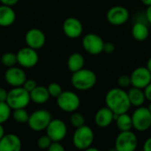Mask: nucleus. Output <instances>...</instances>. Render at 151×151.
Here are the masks:
<instances>
[{
  "label": "nucleus",
  "instance_id": "obj_1",
  "mask_svg": "<svg viewBox=\"0 0 151 151\" xmlns=\"http://www.w3.org/2000/svg\"><path fill=\"white\" fill-rule=\"evenodd\" d=\"M105 104L116 115L127 112L132 106L127 92L122 88H113L110 89L105 96Z\"/></svg>",
  "mask_w": 151,
  "mask_h": 151
},
{
  "label": "nucleus",
  "instance_id": "obj_2",
  "mask_svg": "<svg viewBox=\"0 0 151 151\" xmlns=\"http://www.w3.org/2000/svg\"><path fill=\"white\" fill-rule=\"evenodd\" d=\"M97 81L96 74L89 69L82 68L73 73L71 83L73 87L80 91H87L94 88Z\"/></svg>",
  "mask_w": 151,
  "mask_h": 151
},
{
  "label": "nucleus",
  "instance_id": "obj_3",
  "mask_svg": "<svg viewBox=\"0 0 151 151\" xmlns=\"http://www.w3.org/2000/svg\"><path fill=\"white\" fill-rule=\"evenodd\" d=\"M30 102L29 92H27L23 87H14L7 94L6 103L12 110L26 108Z\"/></svg>",
  "mask_w": 151,
  "mask_h": 151
},
{
  "label": "nucleus",
  "instance_id": "obj_4",
  "mask_svg": "<svg viewBox=\"0 0 151 151\" xmlns=\"http://www.w3.org/2000/svg\"><path fill=\"white\" fill-rule=\"evenodd\" d=\"M94 132L93 130L84 125L76 128L73 135V143L74 147L81 150H86L88 147L92 146L94 142Z\"/></svg>",
  "mask_w": 151,
  "mask_h": 151
},
{
  "label": "nucleus",
  "instance_id": "obj_5",
  "mask_svg": "<svg viewBox=\"0 0 151 151\" xmlns=\"http://www.w3.org/2000/svg\"><path fill=\"white\" fill-rule=\"evenodd\" d=\"M58 108L65 112L76 111L81 105V99L78 95L73 91H63L57 97Z\"/></svg>",
  "mask_w": 151,
  "mask_h": 151
},
{
  "label": "nucleus",
  "instance_id": "obj_6",
  "mask_svg": "<svg viewBox=\"0 0 151 151\" xmlns=\"http://www.w3.org/2000/svg\"><path fill=\"white\" fill-rule=\"evenodd\" d=\"M133 128L138 132H145L150 128L151 112L149 108L140 106L131 115Z\"/></svg>",
  "mask_w": 151,
  "mask_h": 151
},
{
  "label": "nucleus",
  "instance_id": "obj_7",
  "mask_svg": "<svg viewBox=\"0 0 151 151\" xmlns=\"http://www.w3.org/2000/svg\"><path fill=\"white\" fill-rule=\"evenodd\" d=\"M52 117L50 111L46 110H37L29 114L27 124L33 131L41 132L46 129Z\"/></svg>",
  "mask_w": 151,
  "mask_h": 151
},
{
  "label": "nucleus",
  "instance_id": "obj_8",
  "mask_svg": "<svg viewBox=\"0 0 151 151\" xmlns=\"http://www.w3.org/2000/svg\"><path fill=\"white\" fill-rule=\"evenodd\" d=\"M138 146V139L131 130L120 132L115 140V149L118 151H134Z\"/></svg>",
  "mask_w": 151,
  "mask_h": 151
},
{
  "label": "nucleus",
  "instance_id": "obj_9",
  "mask_svg": "<svg viewBox=\"0 0 151 151\" xmlns=\"http://www.w3.org/2000/svg\"><path fill=\"white\" fill-rule=\"evenodd\" d=\"M17 62L24 68H32L35 66L39 61V55L36 50L28 46L20 49L17 53Z\"/></svg>",
  "mask_w": 151,
  "mask_h": 151
},
{
  "label": "nucleus",
  "instance_id": "obj_10",
  "mask_svg": "<svg viewBox=\"0 0 151 151\" xmlns=\"http://www.w3.org/2000/svg\"><path fill=\"white\" fill-rule=\"evenodd\" d=\"M104 44L103 38L96 34H88L82 39V47L90 55L101 54L104 50Z\"/></svg>",
  "mask_w": 151,
  "mask_h": 151
},
{
  "label": "nucleus",
  "instance_id": "obj_11",
  "mask_svg": "<svg viewBox=\"0 0 151 151\" xmlns=\"http://www.w3.org/2000/svg\"><path fill=\"white\" fill-rule=\"evenodd\" d=\"M46 134L52 142H61L67 134V127L61 119H51L46 127Z\"/></svg>",
  "mask_w": 151,
  "mask_h": 151
},
{
  "label": "nucleus",
  "instance_id": "obj_12",
  "mask_svg": "<svg viewBox=\"0 0 151 151\" xmlns=\"http://www.w3.org/2000/svg\"><path fill=\"white\" fill-rule=\"evenodd\" d=\"M107 21L113 26H121L129 19L128 10L121 5H116L110 8L106 13Z\"/></svg>",
  "mask_w": 151,
  "mask_h": 151
},
{
  "label": "nucleus",
  "instance_id": "obj_13",
  "mask_svg": "<svg viewBox=\"0 0 151 151\" xmlns=\"http://www.w3.org/2000/svg\"><path fill=\"white\" fill-rule=\"evenodd\" d=\"M131 85L135 88H144L151 82V73L146 66H139L135 68L131 75Z\"/></svg>",
  "mask_w": 151,
  "mask_h": 151
},
{
  "label": "nucleus",
  "instance_id": "obj_14",
  "mask_svg": "<svg viewBox=\"0 0 151 151\" xmlns=\"http://www.w3.org/2000/svg\"><path fill=\"white\" fill-rule=\"evenodd\" d=\"M26 73L23 69L17 67V66H12L8 67L7 70L4 73V81L7 84H9L12 87H22L25 81L27 80Z\"/></svg>",
  "mask_w": 151,
  "mask_h": 151
},
{
  "label": "nucleus",
  "instance_id": "obj_15",
  "mask_svg": "<svg viewBox=\"0 0 151 151\" xmlns=\"http://www.w3.org/2000/svg\"><path fill=\"white\" fill-rule=\"evenodd\" d=\"M25 42L27 46L35 50H39L44 46L46 37L44 33L41 29L31 28L26 33Z\"/></svg>",
  "mask_w": 151,
  "mask_h": 151
},
{
  "label": "nucleus",
  "instance_id": "obj_16",
  "mask_svg": "<svg viewBox=\"0 0 151 151\" xmlns=\"http://www.w3.org/2000/svg\"><path fill=\"white\" fill-rule=\"evenodd\" d=\"M63 32L67 37L75 39L81 35L83 32V26L78 19L69 17L65 19L63 23Z\"/></svg>",
  "mask_w": 151,
  "mask_h": 151
},
{
  "label": "nucleus",
  "instance_id": "obj_17",
  "mask_svg": "<svg viewBox=\"0 0 151 151\" xmlns=\"http://www.w3.org/2000/svg\"><path fill=\"white\" fill-rule=\"evenodd\" d=\"M116 115L111 109H109L107 106L100 108L96 115H95V122L96 125L101 128H104L111 125V123L115 120Z\"/></svg>",
  "mask_w": 151,
  "mask_h": 151
},
{
  "label": "nucleus",
  "instance_id": "obj_18",
  "mask_svg": "<svg viewBox=\"0 0 151 151\" xmlns=\"http://www.w3.org/2000/svg\"><path fill=\"white\" fill-rule=\"evenodd\" d=\"M21 147L19 137L13 134H4L0 140V151H19Z\"/></svg>",
  "mask_w": 151,
  "mask_h": 151
},
{
  "label": "nucleus",
  "instance_id": "obj_19",
  "mask_svg": "<svg viewBox=\"0 0 151 151\" xmlns=\"http://www.w3.org/2000/svg\"><path fill=\"white\" fill-rule=\"evenodd\" d=\"M16 19V13L12 6L0 5V27H7L12 26Z\"/></svg>",
  "mask_w": 151,
  "mask_h": 151
},
{
  "label": "nucleus",
  "instance_id": "obj_20",
  "mask_svg": "<svg viewBox=\"0 0 151 151\" xmlns=\"http://www.w3.org/2000/svg\"><path fill=\"white\" fill-rule=\"evenodd\" d=\"M29 95L31 102L37 104H46L50 96L47 87L43 86H36L31 92H29Z\"/></svg>",
  "mask_w": 151,
  "mask_h": 151
},
{
  "label": "nucleus",
  "instance_id": "obj_21",
  "mask_svg": "<svg viewBox=\"0 0 151 151\" xmlns=\"http://www.w3.org/2000/svg\"><path fill=\"white\" fill-rule=\"evenodd\" d=\"M127 95L132 106L140 107L142 106L143 104L145 103L146 98L142 88H139L132 86V88H129V90L127 91Z\"/></svg>",
  "mask_w": 151,
  "mask_h": 151
},
{
  "label": "nucleus",
  "instance_id": "obj_22",
  "mask_svg": "<svg viewBox=\"0 0 151 151\" xmlns=\"http://www.w3.org/2000/svg\"><path fill=\"white\" fill-rule=\"evenodd\" d=\"M84 64H85L84 57L78 52H74L71 54L67 59V68L72 73L82 69L84 67Z\"/></svg>",
  "mask_w": 151,
  "mask_h": 151
},
{
  "label": "nucleus",
  "instance_id": "obj_23",
  "mask_svg": "<svg viewBox=\"0 0 151 151\" xmlns=\"http://www.w3.org/2000/svg\"><path fill=\"white\" fill-rule=\"evenodd\" d=\"M149 35L150 31L148 27L142 22H136L132 27V35L138 42L145 41L149 37Z\"/></svg>",
  "mask_w": 151,
  "mask_h": 151
},
{
  "label": "nucleus",
  "instance_id": "obj_24",
  "mask_svg": "<svg viewBox=\"0 0 151 151\" xmlns=\"http://www.w3.org/2000/svg\"><path fill=\"white\" fill-rule=\"evenodd\" d=\"M115 121H116V127H118L119 132L129 131L133 128L132 118L130 115L127 114V112L118 115L115 119Z\"/></svg>",
  "mask_w": 151,
  "mask_h": 151
},
{
  "label": "nucleus",
  "instance_id": "obj_25",
  "mask_svg": "<svg viewBox=\"0 0 151 151\" xmlns=\"http://www.w3.org/2000/svg\"><path fill=\"white\" fill-rule=\"evenodd\" d=\"M12 117L17 123L24 124L27 123L29 114L25 108H19L13 110V111L12 112Z\"/></svg>",
  "mask_w": 151,
  "mask_h": 151
},
{
  "label": "nucleus",
  "instance_id": "obj_26",
  "mask_svg": "<svg viewBox=\"0 0 151 151\" xmlns=\"http://www.w3.org/2000/svg\"><path fill=\"white\" fill-rule=\"evenodd\" d=\"M12 116V109L6 102H0V124L5 123Z\"/></svg>",
  "mask_w": 151,
  "mask_h": 151
},
{
  "label": "nucleus",
  "instance_id": "obj_27",
  "mask_svg": "<svg viewBox=\"0 0 151 151\" xmlns=\"http://www.w3.org/2000/svg\"><path fill=\"white\" fill-rule=\"evenodd\" d=\"M1 62L7 68L14 66L18 63L17 56H16V54H14L12 52H5L4 54H3V56L1 58Z\"/></svg>",
  "mask_w": 151,
  "mask_h": 151
},
{
  "label": "nucleus",
  "instance_id": "obj_28",
  "mask_svg": "<svg viewBox=\"0 0 151 151\" xmlns=\"http://www.w3.org/2000/svg\"><path fill=\"white\" fill-rule=\"evenodd\" d=\"M70 122L73 127L78 128L85 125V118L81 113L73 111L72 112V115L70 117Z\"/></svg>",
  "mask_w": 151,
  "mask_h": 151
},
{
  "label": "nucleus",
  "instance_id": "obj_29",
  "mask_svg": "<svg viewBox=\"0 0 151 151\" xmlns=\"http://www.w3.org/2000/svg\"><path fill=\"white\" fill-rule=\"evenodd\" d=\"M47 89L49 91V94L50 96L52 97H55L57 98L62 92H63V89H62V87L57 83V82H51L48 85L47 87Z\"/></svg>",
  "mask_w": 151,
  "mask_h": 151
},
{
  "label": "nucleus",
  "instance_id": "obj_30",
  "mask_svg": "<svg viewBox=\"0 0 151 151\" xmlns=\"http://www.w3.org/2000/svg\"><path fill=\"white\" fill-rule=\"evenodd\" d=\"M51 142H52V141L50 140V138L47 134H45V135L41 136L38 139V141H37V146L41 150H48V148L50 147V145Z\"/></svg>",
  "mask_w": 151,
  "mask_h": 151
},
{
  "label": "nucleus",
  "instance_id": "obj_31",
  "mask_svg": "<svg viewBox=\"0 0 151 151\" xmlns=\"http://www.w3.org/2000/svg\"><path fill=\"white\" fill-rule=\"evenodd\" d=\"M118 85L119 88H126L131 86V78L129 75L127 74H122L119 77L118 79Z\"/></svg>",
  "mask_w": 151,
  "mask_h": 151
},
{
  "label": "nucleus",
  "instance_id": "obj_32",
  "mask_svg": "<svg viewBox=\"0 0 151 151\" xmlns=\"http://www.w3.org/2000/svg\"><path fill=\"white\" fill-rule=\"evenodd\" d=\"M37 86L36 82L35 80L33 79H27L24 82V84L22 85V87L27 91V92H31L35 87Z\"/></svg>",
  "mask_w": 151,
  "mask_h": 151
},
{
  "label": "nucleus",
  "instance_id": "obj_33",
  "mask_svg": "<svg viewBox=\"0 0 151 151\" xmlns=\"http://www.w3.org/2000/svg\"><path fill=\"white\" fill-rule=\"evenodd\" d=\"M49 151H65V147L60 143V142H52L48 148Z\"/></svg>",
  "mask_w": 151,
  "mask_h": 151
},
{
  "label": "nucleus",
  "instance_id": "obj_34",
  "mask_svg": "<svg viewBox=\"0 0 151 151\" xmlns=\"http://www.w3.org/2000/svg\"><path fill=\"white\" fill-rule=\"evenodd\" d=\"M114 50H115V45L112 42H104L103 52H104L106 54H111L114 52Z\"/></svg>",
  "mask_w": 151,
  "mask_h": 151
},
{
  "label": "nucleus",
  "instance_id": "obj_35",
  "mask_svg": "<svg viewBox=\"0 0 151 151\" xmlns=\"http://www.w3.org/2000/svg\"><path fill=\"white\" fill-rule=\"evenodd\" d=\"M143 91H144V95H145L146 100L151 102V82L143 88Z\"/></svg>",
  "mask_w": 151,
  "mask_h": 151
},
{
  "label": "nucleus",
  "instance_id": "obj_36",
  "mask_svg": "<svg viewBox=\"0 0 151 151\" xmlns=\"http://www.w3.org/2000/svg\"><path fill=\"white\" fill-rule=\"evenodd\" d=\"M7 94L8 92L4 88H0V102H6Z\"/></svg>",
  "mask_w": 151,
  "mask_h": 151
},
{
  "label": "nucleus",
  "instance_id": "obj_37",
  "mask_svg": "<svg viewBox=\"0 0 151 151\" xmlns=\"http://www.w3.org/2000/svg\"><path fill=\"white\" fill-rule=\"evenodd\" d=\"M0 2H1L2 4H4V5L13 6L19 2V0H0Z\"/></svg>",
  "mask_w": 151,
  "mask_h": 151
},
{
  "label": "nucleus",
  "instance_id": "obj_38",
  "mask_svg": "<svg viewBox=\"0 0 151 151\" xmlns=\"http://www.w3.org/2000/svg\"><path fill=\"white\" fill-rule=\"evenodd\" d=\"M143 150L151 151V137L145 141V142L143 144Z\"/></svg>",
  "mask_w": 151,
  "mask_h": 151
},
{
  "label": "nucleus",
  "instance_id": "obj_39",
  "mask_svg": "<svg viewBox=\"0 0 151 151\" xmlns=\"http://www.w3.org/2000/svg\"><path fill=\"white\" fill-rule=\"evenodd\" d=\"M146 18H147L148 21L151 24V5L148 6V8L146 10Z\"/></svg>",
  "mask_w": 151,
  "mask_h": 151
},
{
  "label": "nucleus",
  "instance_id": "obj_40",
  "mask_svg": "<svg viewBox=\"0 0 151 151\" xmlns=\"http://www.w3.org/2000/svg\"><path fill=\"white\" fill-rule=\"evenodd\" d=\"M141 2L142 3V4L146 5L147 7L151 5V0H141Z\"/></svg>",
  "mask_w": 151,
  "mask_h": 151
},
{
  "label": "nucleus",
  "instance_id": "obj_41",
  "mask_svg": "<svg viewBox=\"0 0 151 151\" xmlns=\"http://www.w3.org/2000/svg\"><path fill=\"white\" fill-rule=\"evenodd\" d=\"M146 67L148 68V70L150 72V73H151V57L149 58V60H148V62H147V65H146Z\"/></svg>",
  "mask_w": 151,
  "mask_h": 151
},
{
  "label": "nucleus",
  "instance_id": "obj_42",
  "mask_svg": "<svg viewBox=\"0 0 151 151\" xmlns=\"http://www.w3.org/2000/svg\"><path fill=\"white\" fill-rule=\"evenodd\" d=\"M4 127H3L2 124H0V140L4 136Z\"/></svg>",
  "mask_w": 151,
  "mask_h": 151
},
{
  "label": "nucleus",
  "instance_id": "obj_43",
  "mask_svg": "<svg viewBox=\"0 0 151 151\" xmlns=\"http://www.w3.org/2000/svg\"><path fill=\"white\" fill-rule=\"evenodd\" d=\"M148 108H149L150 111V112H151V102H150V105H149V107H148Z\"/></svg>",
  "mask_w": 151,
  "mask_h": 151
},
{
  "label": "nucleus",
  "instance_id": "obj_44",
  "mask_svg": "<svg viewBox=\"0 0 151 151\" xmlns=\"http://www.w3.org/2000/svg\"><path fill=\"white\" fill-rule=\"evenodd\" d=\"M150 129H151V126H150Z\"/></svg>",
  "mask_w": 151,
  "mask_h": 151
}]
</instances>
